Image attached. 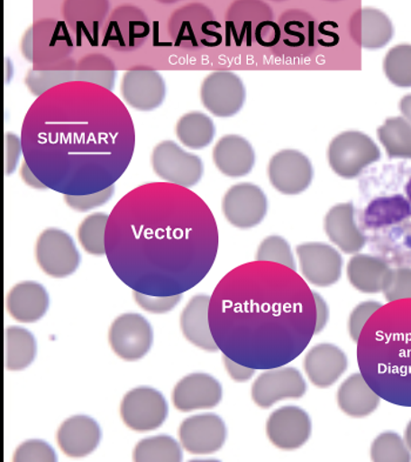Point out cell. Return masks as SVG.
Here are the masks:
<instances>
[{
	"mask_svg": "<svg viewBox=\"0 0 411 462\" xmlns=\"http://www.w3.org/2000/svg\"><path fill=\"white\" fill-rule=\"evenodd\" d=\"M23 157L34 176L64 196L112 188L133 158L126 105L102 85L68 81L39 96L22 126Z\"/></svg>",
	"mask_w": 411,
	"mask_h": 462,
	"instance_id": "1",
	"label": "cell"
},
{
	"mask_svg": "<svg viewBox=\"0 0 411 462\" xmlns=\"http://www.w3.org/2000/svg\"><path fill=\"white\" fill-rule=\"evenodd\" d=\"M106 258L135 292L180 296L204 281L219 250L218 225L203 198L169 182L132 189L108 218Z\"/></svg>",
	"mask_w": 411,
	"mask_h": 462,
	"instance_id": "2",
	"label": "cell"
},
{
	"mask_svg": "<svg viewBox=\"0 0 411 462\" xmlns=\"http://www.w3.org/2000/svg\"><path fill=\"white\" fill-rule=\"evenodd\" d=\"M208 318L219 351L253 370L292 363L316 334V302L308 283L296 270L258 260L221 279Z\"/></svg>",
	"mask_w": 411,
	"mask_h": 462,
	"instance_id": "3",
	"label": "cell"
},
{
	"mask_svg": "<svg viewBox=\"0 0 411 462\" xmlns=\"http://www.w3.org/2000/svg\"><path fill=\"white\" fill-rule=\"evenodd\" d=\"M361 374L393 405L411 407V299L382 305L358 340Z\"/></svg>",
	"mask_w": 411,
	"mask_h": 462,
	"instance_id": "4",
	"label": "cell"
},
{
	"mask_svg": "<svg viewBox=\"0 0 411 462\" xmlns=\"http://www.w3.org/2000/svg\"><path fill=\"white\" fill-rule=\"evenodd\" d=\"M379 158L381 151L373 139L359 131L336 135L328 149L329 165L343 180H354Z\"/></svg>",
	"mask_w": 411,
	"mask_h": 462,
	"instance_id": "5",
	"label": "cell"
},
{
	"mask_svg": "<svg viewBox=\"0 0 411 462\" xmlns=\"http://www.w3.org/2000/svg\"><path fill=\"white\" fill-rule=\"evenodd\" d=\"M154 173L169 184L191 189L204 176V162L172 141L159 143L151 155Z\"/></svg>",
	"mask_w": 411,
	"mask_h": 462,
	"instance_id": "6",
	"label": "cell"
},
{
	"mask_svg": "<svg viewBox=\"0 0 411 462\" xmlns=\"http://www.w3.org/2000/svg\"><path fill=\"white\" fill-rule=\"evenodd\" d=\"M39 267L50 277L63 279L75 273L80 265V254L73 238L59 228L42 231L36 244Z\"/></svg>",
	"mask_w": 411,
	"mask_h": 462,
	"instance_id": "7",
	"label": "cell"
},
{
	"mask_svg": "<svg viewBox=\"0 0 411 462\" xmlns=\"http://www.w3.org/2000/svg\"><path fill=\"white\" fill-rule=\"evenodd\" d=\"M120 415L129 429L135 432H150L168 420L169 403L154 388L138 387L123 397Z\"/></svg>",
	"mask_w": 411,
	"mask_h": 462,
	"instance_id": "8",
	"label": "cell"
},
{
	"mask_svg": "<svg viewBox=\"0 0 411 462\" xmlns=\"http://www.w3.org/2000/svg\"><path fill=\"white\" fill-rule=\"evenodd\" d=\"M200 98L206 110L219 118H231L242 110L246 88L242 78L227 71L213 72L205 78Z\"/></svg>",
	"mask_w": 411,
	"mask_h": 462,
	"instance_id": "9",
	"label": "cell"
},
{
	"mask_svg": "<svg viewBox=\"0 0 411 462\" xmlns=\"http://www.w3.org/2000/svg\"><path fill=\"white\" fill-rule=\"evenodd\" d=\"M269 211V200L265 192L251 182H240L232 186L224 194L223 212L233 226L251 228L265 219Z\"/></svg>",
	"mask_w": 411,
	"mask_h": 462,
	"instance_id": "10",
	"label": "cell"
},
{
	"mask_svg": "<svg viewBox=\"0 0 411 462\" xmlns=\"http://www.w3.org/2000/svg\"><path fill=\"white\" fill-rule=\"evenodd\" d=\"M108 340L119 358L137 361L143 358L152 347L153 329L141 314H123L112 324Z\"/></svg>",
	"mask_w": 411,
	"mask_h": 462,
	"instance_id": "11",
	"label": "cell"
},
{
	"mask_svg": "<svg viewBox=\"0 0 411 462\" xmlns=\"http://www.w3.org/2000/svg\"><path fill=\"white\" fill-rule=\"evenodd\" d=\"M312 162L307 155L297 150H282L271 157L269 178L275 189L287 196L305 192L312 184Z\"/></svg>",
	"mask_w": 411,
	"mask_h": 462,
	"instance_id": "12",
	"label": "cell"
},
{
	"mask_svg": "<svg viewBox=\"0 0 411 462\" xmlns=\"http://www.w3.org/2000/svg\"><path fill=\"white\" fill-rule=\"evenodd\" d=\"M307 385L301 373L293 367L266 370L255 380L251 398L262 409H269L283 399L304 397Z\"/></svg>",
	"mask_w": 411,
	"mask_h": 462,
	"instance_id": "13",
	"label": "cell"
},
{
	"mask_svg": "<svg viewBox=\"0 0 411 462\" xmlns=\"http://www.w3.org/2000/svg\"><path fill=\"white\" fill-rule=\"evenodd\" d=\"M123 99L134 110L151 112L160 107L168 96V87L160 73L149 69L125 72L122 85Z\"/></svg>",
	"mask_w": 411,
	"mask_h": 462,
	"instance_id": "14",
	"label": "cell"
},
{
	"mask_svg": "<svg viewBox=\"0 0 411 462\" xmlns=\"http://www.w3.org/2000/svg\"><path fill=\"white\" fill-rule=\"evenodd\" d=\"M297 254L300 259L302 275L317 287L334 285L341 278L342 257L336 248L324 243L298 245Z\"/></svg>",
	"mask_w": 411,
	"mask_h": 462,
	"instance_id": "15",
	"label": "cell"
},
{
	"mask_svg": "<svg viewBox=\"0 0 411 462\" xmlns=\"http://www.w3.org/2000/svg\"><path fill=\"white\" fill-rule=\"evenodd\" d=\"M182 448L196 456L213 454L223 448L227 438L226 425L216 414L194 415L179 430Z\"/></svg>",
	"mask_w": 411,
	"mask_h": 462,
	"instance_id": "16",
	"label": "cell"
},
{
	"mask_svg": "<svg viewBox=\"0 0 411 462\" xmlns=\"http://www.w3.org/2000/svg\"><path fill=\"white\" fill-rule=\"evenodd\" d=\"M312 434V420L307 411L287 406L270 414L267 421V436L275 448L292 450L300 448Z\"/></svg>",
	"mask_w": 411,
	"mask_h": 462,
	"instance_id": "17",
	"label": "cell"
},
{
	"mask_svg": "<svg viewBox=\"0 0 411 462\" xmlns=\"http://www.w3.org/2000/svg\"><path fill=\"white\" fill-rule=\"evenodd\" d=\"M223 399V387L212 375L192 373L180 380L174 387L172 400L180 411L211 410Z\"/></svg>",
	"mask_w": 411,
	"mask_h": 462,
	"instance_id": "18",
	"label": "cell"
},
{
	"mask_svg": "<svg viewBox=\"0 0 411 462\" xmlns=\"http://www.w3.org/2000/svg\"><path fill=\"white\" fill-rule=\"evenodd\" d=\"M102 429L98 422L87 415H75L59 427L58 445L69 457L90 456L102 441Z\"/></svg>",
	"mask_w": 411,
	"mask_h": 462,
	"instance_id": "19",
	"label": "cell"
},
{
	"mask_svg": "<svg viewBox=\"0 0 411 462\" xmlns=\"http://www.w3.org/2000/svg\"><path fill=\"white\" fill-rule=\"evenodd\" d=\"M213 162L224 176L242 178L253 171L255 151L242 135H224L213 149Z\"/></svg>",
	"mask_w": 411,
	"mask_h": 462,
	"instance_id": "20",
	"label": "cell"
},
{
	"mask_svg": "<svg viewBox=\"0 0 411 462\" xmlns=\"http://www.w3.org/2000/svg\"><path fill=\"white\" fill-rule=\"evenodd\" d=\"M347 367L346 355L332 344L316 345L305 358V370L310 382L320 388L334 385Z\"/></svg>",
	"mask_w": 411,
	"mask_h": 462,
	"instance_id": "21",
	"label": "cell"
},
{
	"mask_svg": "<svg viewBox=\"0 0 411 462\" xmlns=\"http://www.w3.org/2000/svg\"><path fill=\"white\" fill-rule=\"evenodd\" d=\"M355 208L352 203L335 205L324 218V231L333 244L347 254L362 250L367 239L356 226Z\"/></svg>",
	"mask_w": 411,
	"mask_h": 462,
	"instance_id": "22",
	"label": "cell"
},
{
	"mask_svg": "<svg viewBox=\"0 0 411 462\" xmlns=\"http://www.w3.org/2000/svg\"><path fill=\"white\" fill-rule=\"evenodd\" d=\"M48 291L36 282H23L11 289L6 298L7 312L14 320L31 324L41 320L48 312Z\"/></svg>",
	"mask_w": 411,
	"mask_h": 462,
	"instance_id": "23",
	"label": "cell"
},
{
	"mask_svg": "<svg viewBox=\"0 0 411 462\" xmlns=\"http://www.w3.org/2000/svg\"><path fill=\"white\" fill-rule=\"evenodd\" d=\"M349 32L363 49L378 50L385 48L393 39L394 26L382 11L362 9L352 15L349 23Z\"/></svg>",
	"mask_w": 411,
	"mask_h": 462,
	"instance_id": "24",
	"label": "cell"
},
{
	"mask_svg": "<svg viewBox=\"0 0 411 462\" xmlns=\"http://www.w3.org/2000/svg\"><path fill=\"white\" fill-rule=\"evenodd\" d=\"M211 297L196 296L189 300L180 317L181 331L194 346L207 352L219 351L209 326L208 310Z\"/></svg>",
	"mask_w": 411,
	"mask_h": 462,
	"instance_id": "25",
	"label": "cell"
},
{
	"mask_svg": "<svg viewBox=\"0 0 411 462\" xmlns=\"http://www.w3.org/2000/svg\"><path fill=\"white\" fill-rule=\"evenodd\" d=\"M379 402L381 398L368 385L361 373L349 376L337 393L340 409L352 418H364L373 413Z\"/></svg>",
	"mask_w": 411,
	"mask_h": 462,
	"instance_id": "26",
	"label": "cell"
},
{
	"mask_svg": "<svg viewBox=\"0 0 411 462\" xmlns=\"http://www.w3.org/2000/svg\"><path fill=\"white\" fill-rule=\"evenodd\" d=\"M391 269L382 259L367 254H356L349 260V282L363 293H379L385 289Z\"/></svg>",
	"mask_w": 411,
	"mask_h": 462,
	"instance_id": "27",
	"label": "cell"
},
{
	"mask_svg": "<svg viewBox=\"0 0 411 462\" xmlns=\"http://www.w3.org/2000/svg\"><path fill=\"white\" fill-rule=\"evenodd\" d=\"M411 217V204L401 194L376 198L367 206L363 215L364 226L378 230L402 223Z\"/></svg>",
	"mask_w": 411,
	"mask_h": 462,
	"instance_id": "28",
	"label": "cell"
},
{
	"mask_svg": "<svg viewBox=\"0 0 411 462\" xmlns=\"http://www.w3.org/2000/svg\"><path fill=\"white\" fill-rule=\"evenodd\" d=\"M176 14L182 18L180 25H187L188 33L186 34V42H191L193 46L220 44V33L211 30L212 26L219 27V24L207 7L193 5L184 7Z\"/></svg>",
	"mask_w": 411,
	"mask_h": 462,
	"instance_id": "29",
	"label": "cell"
},
{
	"mask_svg": "<svg viewBox=\"0 0 411 462\" xmlns=\"http://www.w3.org/2000/svg\"><path fill=\"white\" fill-rule=\"evenodd\" d=\"M176 134L182 145L191 150H203L215 141L216 130L211 116L193 111L181 116Z\"/></svg>",
	"mask_w": 411,
	"mask_h": 462,
	"instance_id": "30",
	"label": "cell"
},
{
	"mask_svg": "<svg viewBox=\"0 0 411 462\" xmlns=\"http://www.w3.org/2000/svg\"><path fill=\"white\" fill-rule=\"evenodd\" d=\"M5 355L7 370H25L36 359V337L26 328L10 326L5 332Z\"/></svg>",
	"mask_w": 411,
	"mask_h": 462,
	"instance_id": "31",
	"label": "cell"
},
{
	"mask_svg": "<svg viewBox=\"0 0 411 462\" xmlns=\"http://www.w3.org/2000/svg\"><path fill=\"white\" fill-rule=\"evenodd\" d=\"M378 134L390 158L411 159V125L403 116L387 119Z\"/></svg>",
	"mask_w": 411,
	"mask_h": 462,
	"instance_id": "32",
	"label": "cell"
},
{
	"mask_svg": "<svg viewBox=\"0 0 411 462\" xmlns=\"http://www.w3.org/2000/svg\"><path fill=\"white\" fill-rule=\"evenodd\" d=\"M133 460L138 462H178L182 460L179 442L169 436L143 439L133 452Z\"/></svg>",
	"mask_w": 411,
	"mask_h": 462,
	"instance_id": "33",
	"label": "cell"
},
{
	"mask_svg": "<svg viewBox=\"0 0 411 462\" xmlns=\"http://www.w3.org/2000/svg\"><path fill=\"white\" fill-rule=\"evenodd\" d=\"M110 215L104 212L92 213L78 228V239L81 247L92 255H106V228Z\"/></svg>",
	"mask_w": 411,
	"mask_h": 462,
	"instance_id": "34",
	"label": "cell"
},
{
	"mask_svg": "<svg viewBox=\"0 0 411 462\" xmlns=\"http://www.w3.org/2000/svg\"><path fill=\"white\" fill-rule=\"evenodd\" d=\"M386 76L398 88H411V45L395 46L387 53L383 63Z\"/></svg>",
	"mask_w": 411,
	"mask_h": 462,
	"instance_id": "35",
	"label": "cell"
},
{
	"mask_svg": "<svg viewBox=\"0 0 411 462\" xmlns=\"http://www.w3.org/2000/svg\"><path fill=\"white\" fill-rule=\"evenodd\" d=\"M371 460L376 462H408L411 454L406 441L394 432L382 433L371 445Z\"/></svg>",
	"mask_w": 411,
	"mask_h": 462,
	"instance_id": "36",
	"label": "cell"
},
{
	"mask_svg": "<svg viewBox=\"0 0 411 462\" xmlns=\"http://www.w3.org/2000/svg\"><path fill=\"white\" fill-rule=\"evenodd\" d=\"M258 262H269L280 263V265L289 267V269L297 270L296 260H294L292 248L288 242L282 236H270L258 248Z\"/></svg>",
	"mask_w": 411,
	"mask_h": 462,
	"instance_id": "37",
	"label": "cell"
},
{
	"mask_svg": "<svg viewBox=\"0 0 411 462\" xmlns=\"http://www.w3.org/2000/svg\"><path fill=\"white\" fill-rule=\"evenodd\" d=\"M14 461L17 462H53L57 461V454L48 442L31 439L23 442L15 450Z\"/></svg>",
	"mask_w": 411,
	"mask_h": 462,
	"instance_id": "38",
	"label": "cell"
},
{
	"mask_svg": "<svg viewBox=\"0 0 411 462\" xmlns=\"http://www.w3.org/2000/svg\"><path fill=\"white\" fill-rule=\"evenodd\" d=\"M382 292L388 302L411 299V269L391 270Z\"/></svg>",
	"mask_w": 411,
	"mask_h": 462,
	"instance_id": "39",
	"label": "cell"
},
{
	"mask_svg": "<svg viewBox=\"0 0 411 462\" xmlns=\"http://www.w3.org/2000/svg\"><path fill=\"white\" fill-rule=\"evenodd\" d=\"M115 191L114 186L102 192L88 194V196H64L66 204L78 212H88L100 208L112 199Z\"/></svg>",
	"mask_w": 411,
	"mask_h": 462,
	"instance_id": "40",
	"label": "cell"
},
{
	"mask_svg": "<svg viewBox=\"0 0 411 462\" xmlns=\"http://www.w3.org/2000/svg\"><path fill=\"white\" fill-rule=\"evenodd\" d=\"M181 296L172 297H154L147 296V294L135 292L133 291V298L135 302L146 312L153 314H164L172 310L181 300Z\"/></svg>",
	"mask_w": 411,
	"mask_h": 462,
	"instance_id": "41",
	"label": "cell"
},
{
	"mask_svg": "<svg viewBox=\"0 0 411 462\" xmlns=\"http://www.w3.org/2000/svg\"><path fill=\"white\" fill-rule=\"evenodd\" d=\"M381 304L376 301H366L360 304L358 308L352 310L348 321V331L351 334L352 339L358 343L361 332L367 321L370 319L371 316L381 308Z\"/></svg>",
	"mask_w": 411,
	"mask_h": 462,
	"instance_id": "42",
	"label": "cell"
},
{
	"mask_svg": "<svg viewBox=\"0 0 411 462\" xmlns=\"http://www.w3.org/2000/svg\"><path fill=\"white\" fill-rule=\"evenodd\" d=\"M23 154L22 138L13 132L5 134V174L11 176L17 169L19 159Z\"/></svg>",
	"mask_w": 411,
	"mask_h": 462,
	"instance_id": "43",
	"label": "cell"
},
{
	"mask_svg": "<svg viewBox=\"0 0 411 462\" xmlns=\"http://www.w3.org/2000/svg\"><path fill=\"white\" fill-rule=\"evenodd\" d=\"M224 364L228 374H230L231 378L236 383L248 382V380H251V376L254 375L255 371H257L253 370V368L246 367L243 366V365L235 363V361L227 358L226 356H224Z\"/></svg>",
	"mask_w": 411,
	"mask_h": 462,
	"instance_id": "44",
	"label": "cell"
},
{
	"mask_svg": "<svg viewBox=\"0 0 411 462\" xmlns=\"http://www.w3.org/2000/svg\"><path fill=\"white\" fill-rule=\"evenodd\" d=\"M314 298L316 302V333H320L325 328L329 320V309L327 302L320 296L319 293L314 292Z\"/></svg>",
	"mask_w": 411,
	"mask_h": 462,
	"instance_id": "45",
	"label": "cell"
},
{
	"mask_svg": "<svg viewBox=\"0 0 411 462\" xmlns=\"http://www.w3.org/2000/svg\"><path fill=\"white\" fill-rule=\"evenodd\" d=\"M21 176L25 184L31 186V188L37 189H46V186L42 184V182L39 180L36 176H34L32 171L30 170V167L26 165L25 162L24 164L22 165Z\"/></svg>",
	"mask_w": 411,
	"mask_h": 462,
	"instance_id": "46",
	"label": "cell"
},
{
	"mask_svg": "<svg viewBox=\"0 0 411 462\" xmlns=\"http://www.w3.org/2000/svg\"><path fill=\"white\" fill-rule=\"evenodd\" d=\"M32 30L33 27H30L29 30H27V32L25 33L24 39H23V44H22V51L23 56L26 58L27 60L32 61L33 60V52L32 50L29 49V46L31 49H32Z\"/></svg>",
	"mask_w": 411,
	"mask_h": 462,
	"instance_id": "47",
	"label": "cell"
},
{
	"mask_svg": "<svg viewBox=\"0 0 411 462\" xmlns=\"http://www.w3.org/2000/svg\"><path fill=\"white\" fill-rule=\"evenodd\" d=\"M399 110H401L403 118L411 125V95L403 97L401 103H399Z\"/></svg>",
	"mask_w": 411,
	"mask_h": 462,
	"instance_id": "48",
	"label": "cell"
},
{
	"mask_svg": "<svg viewBox=\"0 0 411 462\" xmlns=\"http://www.w3.org/2000/svg\"><path fill=\"white\" fill-rule=\"evenodd\" d=\"M405 441L408 448L411 450V421L408 426H406V433H405Z\"/></svg>",
	"mask_w": 411,
	"mask_h": 462,
	"instance_id": "49",
	"label": "cell"
},
{
	"mask_svg": "<svg viewBox=\"0 0 411 462\" xmlns=\"http://www.w3.org/2000/svg\"><path fill=\"white\" fill-rule=\"evenodd\" d=\"M406 199L409 200V203L411 204V178L408 182H406Z\"/></svg>",
	"mask_w": 411,
	"mask_h": 462,
	"instance_id": "50",
	"label": "cell"
}]
</instances>
